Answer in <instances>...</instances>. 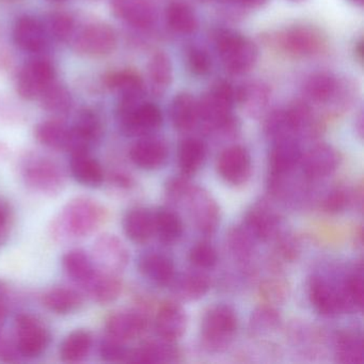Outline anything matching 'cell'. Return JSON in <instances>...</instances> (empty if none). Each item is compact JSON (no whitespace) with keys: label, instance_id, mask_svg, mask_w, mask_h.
I'll list each match as a JSON object with an SVG mask.
<instances>
[{"label":"cell","instance_id":"cell-1","mask_svg":"<svg viewBox=\"0 0 364 364\" xmlns=\"http://www.w3.org/2000/svg\"><path fill=\"white\" fill-rule=\"evenodd\" d=\"M109 218L107 208L91 197L70 200L50 223V233L57 242L82 240L101 229Z\"/></svg>","mask_w":364,"mask_h":364},{"label":"cell","instance_id":"cell-2","mask_svg":"<svg viewBox=\"0 0 364 364\" xmlns=\"http://www.w3.org/2000/svg\"><path fill=\"white\" fill-rule=\"evenodd\" d=\"M121 131L129 137H146L161 127L163 114L155 104L141 101V95H122L118 106Z\"/></svg>","mask_w":364,"mask_h":364},{"label":"cell","instance_id":"cell-3","mask_svg":"<svg viewBox=\"0 0 364 364\" xmlns=\"http://www.w3.org/2000/svg\"><path fill=\"white\" fill-rule=\"evenodd\" d=\"M24 184L40 195L54 197L63 191L67 176L60 164L42 155H29L20 165Z\"/></svg>","mask_w":364,"mask_h":364},{"label":"cell","instance_id":"cell-4","mask_svg":"<svg viewBox=\"0 0 364 364\" xmlns=\"http://www.w3.org/2000/svg\"><path fill=\"white\" fill-rule=\"evenodd\" d=\"M237 328L235 311L225 304H217L208 309L202 318V343L210 351H223L233 342Z\"/></svg>","mask_w":364,"mask_h":364},{"label":"cell","instance_id":"cell-5","mask_svg":"<svg viewBox=\"0 0 364 364\" xmlns=\"http://www.w3.org/2000/svg\"><path fill=\"white\" fill-rule=\"evenodd\" d=\"M215 46L223 67L230 74L242 75L250 71L257 63V46L234 31H218L215 35Z\"/></svg>","mask_w":364,"mask_h":364},{"label":"cell","instance_id":"cell-6","mask_svg":"<svg viewBox=\"0 0 364 364\" xmlns=\"http://www.w3.org/2000/svg\"><path fill=\"white\" fill-rule=\"evenodd\" d=\"M12 338L21 358L26 359L41 357L52 342L48 326L39 317L27 312L16 315Z\"/></svg>","mask_w":364,"mask_h":364},{"label":"cell","instance_id":"cell-7","mask_svg":"<svg viewBox=\"0 0 364 364\" xmlns=\"http://www.w3.org/2000/svg\"><path fill=\"white\" fill-rule=\"evenodd\" d=\"M236 103V89L220 82L198 103L199 120L208 129H228L234 125L232 109Z\"/></svg>","mask_w":364,"mask_h":364},{"label":"cell","instance_id":"cell-8","mask_svg":"<svg viewBox=\"0 0 364 364\" xmlns=\"http://www.w3.org/2000/svg\"><path fill=\"white\" fill-rule=\"evenodd\" d=\"M180 200L186 201L191 218L201 233H214L220 221V208L210 193L189 184Z\"/></svg>","mask_w":364,"mask_h":364},{"label":"cell","instance_id":"cell-9","mask_svg":"<svg viewBox=\"0 0 364 364\" xmlns=\"http://www.w3.org/2000/svg\"><path fill=\"white\" fill-rule=\"evenodd\" d=\"M90 255L97 269L109 274H121L129 265V249L114 234L100 235L93 242Z\"/></svg>","mask_w":364,"mask_h":364},{"label":"cell","instance_id":"cell-10","mask_svg":"<svg viewBox=\"0 0 364 364\" xmlns=\"http://www.w3.org/2000/svg\"><path fill=\"white\" fill-rule=\"evenodd\" d=\"M55 70L52 63L44 59H36L21 70L16 82V90L24 100L39 99L44 90L54 82Z\"/></svg>","mask_w":364,"mask_h":364},{"label":"cell","instance_id":"cell-11","mask_svg":"<svg viewBox=\"0 0 364 364\" xmlns=\"http://www.w3.org/2000/svg\"><path fill=\"white\" fill-rule=\"evenodd\" d=\"M73 46L76 52L87 56H106L116 48L117 35L108 25L95 23L78 33L74 39Z\"/></svg>","mask_w":364,"mask_h":364},{"label":"cell","instance_id":"cell-12","mask_svg":"<svg viewBox=\"0 0 364 364\" xmlns=\"http://www.w3.org/2000/svg\"><path fill=\"white\" fill-rule=\"evenodd\" d=\"M103 124L97 112L84 109L76 117L75 123L71 127V142L68 153L91 152V149L101 140Z\"/></svg>","mask_w":364,"mask_h":364},{"label":"cell","instance_id":"cell-13","mask_svg":"<svg viewBox=\"0 0 364 364\" xmlns=\"http://www.w3.org/2000/svg\"><path fill=\"white\" fill-rule=\"evenodd\" d=\"M278 43L284 52L294 56H312L321 52L325 41L316 29L296 26L287 29L278 37Z\"/></svg>","mask_w":364,"mask_h":364},{"label":"cell","instance_id":"cell-14","mask_svg":"<svg viewBox=\"0 0 364 364\" xmlns=\"http://www.w3.org/2000/svg\"><path fill=\"white\" fill-rule=\"evenodd\" d=\"M148 328V319L137 310H119L105 321V334L127 343L140 338Z\"/></svg>","mask_w":364,"mask_h":364},{"label":"cell","instance_id":"cell-15","mask_svg":"<svg viewBox=\"0 0 364 364\" xmlns=\"http://www.w3.org/2000/svg\"><path fill=\"white\" fill-rule=\"evenodd\" d=\"M219 176L228 184L240 186L250 178L251 159L248 151L240 146L225 149L217 161Z\"/></svg>","mask_w":364,"mask_h":364},{"label":"cell","instance_id":"cell-16","mask_svg":"<svg viewBox=\"0 0 364 364\" xmlns=\"http://www.w3.org/2000/svg\"><path fill=\"white\" fill-rule=\"evenodd\" d=\"M341 164V155L333 146L319 144L302 155L299 165L309 180H321L333 173Z\"/></svg>","mask_w":364,"mask_h":364},{"label":"cell","instance_id":"cell-17","mask_svg":"<svg viewBox=\"0 0 364 364\" xmlns=\"http://www.w3.org/2000/svg\"><path fill=\"white\" fill-rule=\"evenodd\" d=\"M309 298L315 310L323 316H336L344 312L340 289L321 276L309 281Z\"/></svg>","mask_w":364,"mask_h":364},{"label":"cell","instance_id":"cell-18","mask_svg":"<svg viewBox=\"0 0 364 364\" xmlns=\"http://www.w3.org/2000/svg\"><path fill=\"white\" fill-rule=\"evenodd\" d=\"M167 144L159 138L141 137L129 150V159L136 167L146 171L159 169L168 159Z\"/></svg>","mask_w":364,"mask_h":364},{"label":"cell","instance_id":"cell-19","mask_svg":"<svg viewBox=\"0 0 364 364\" xmlns=\"http://www.w3.org/2000/svg\"><path fill=\"white\" fill-rule=\"evenodd\" d=\"M187 314L176 302H165L159 306L155 317V331L161 340L176 342L187 329Z\"/></svg>","mask_w":364,"mask_h":364},{"label":"cell","instance_id":"cell-20","mask_svg":"<svg viewBox=\"0 0 364 364\" xmlns=\"http://www.w3.org/2000/svg\"><path fill=\"white\" fill-rule=\"evenodd\" d=\"M302 153L296 138L274 141L269 154V181L284 178L299 165Z\"/></svg>","mask_w":364,"mask_h":364},{"label":"cell","instance_id":"cell-21","mask_svg":"<svg viewBox=\"0 0 364 364\" xmlns=\"http://www.w3.org/2000/svg\"><path fill=\"white\" fill-rule=\"evenodd\" d=\"M69 170L76 183L88 188H99L105 182L106 174L102 164L91 152L70 154Z\"/></svg>","mask_w":364,"mask_h":364},{"label":"cell","instance_id":"cell-22","mask_svg":"<svg viewBox=\"0 0 364 364\" xmlns=\"http://www.w3.org/2000/svg\"><path fill=\"white\" fill-rule=\"evenodd\" d=\"M123 283L120 274H109L97 269L92 278L80 289L92 301L106 306L116 301L122 294Z\"/></svg>","mask_w":364,"mask_h":364},{"label":"cell","instance_id":"cell-23","mask_svg":"<svg viewBox=\"0 0 364 364\" xmlns=\"http://www.w3.org/2000/svg\"><path fill=\"white\" fill-rule=\"evenodd\" d=\"M114 16L138 29H149L156 21V11L148 0H112Z\"/></svg>","mask_w":364,"mask_h":364},{"label":"cell","instance_id":"cell-24","mask_svg":"<svg viewBox=\"0 0 364 364\" xmlns=\"http://www.w3.org/2000/svg\"><path fill=\"white\" fill-rule=\"evenodd\" d=\"M42 304L56 315H70L78 312L85 304V294L69 287H54L44 291Z\"/></svg>","mask_w":364,"mask_h":364},{"label":"cell","instance_id":"cell-25","mask_svg":"<svg viewBox=\"0 0 364 364\" xmlns=\"http://www.w3.org/2000/svg\"><path fill=\"white\" fill-rule=\"evenodd\" d=\"M46 29L42 23L33 16H25L16 21L14 39L21 50L39 53L46 48Z\"/></svg>","mask_w":364,"mask_h":364},{"label":"cell","instance_id":"cell-26","mask_svg":"<svg viewBox=\"0 0 364 364\" xmlns=\"http://www.w3.org/2000/svg\"><path fill=\"white\" fill-rule=\"evenodd\" d=\"M180 351L173 342H146L137 348L129 349L127 362L132 363H176L180 361Z\"/></svg>","mask_w":364,"mask_h":364},{"label":"cell","instance_id":"cell-27","mask_svg":"<svg viewBox=\"0 0 364 364\" xmlns=\"http://www.w3.org/2000/svg\"><path fill=\"white\" fill-rule=\"evenodd\" d=\"M279 217L265 205H257L247 213L244 229L257 242H267L276 235L279 229Z\"/></svg>","mask_w":364,"mask_h":364},{"label":"cell","instance_id":"cell-28","mask_svg":"<svg viewBox=\"0 0 364 364\" xmlns=\"http://www.w3.org/2000/svg\"><path fill=\"white\" fill-rule=\"evenodd\" d=\"M138 269L144 278L159 287H167L176 277L173 262L161 255L150 252L142 255L138 262Z\"/></svg>","mask_w":364,"mask_h":364},{"label":"cell","instance_id":"cell-29","mask_svg":"<svg viewBox=\"0 0 364 364\" xmlns=\"http://www.w3.org/2000/svg\"><path fill=\"white\" fill-rule=\"evenodd\" d=\"M63 272L82 289L97 272L92 257L84 249L73 248L63 255L61 259Z\"/></svg>","mask_w":364,"mask_h":364},{"label":"cell","instance_id":"cell-30","mask_svg":"<svg viewBox=\"0 0 364 364\" xmlns=\"http://www.w3.org/2000/svg\"><path fill=\"white\" fill-rule=\"evenodd\" d=\"M123 231L131 242L144 244L154 235V213L146 208H133L124 215Z\"/></svg>","mask_w":364,"mask_h":364},{"label":"cell","instance_id":"cell-31","mask_svg":"<svg viewBox=\"0 0 364 364\" xmlns=\"http://www.w3.org/2000/svg\"><path fill=\"white\" fill-rule=\"evenodd\" d=\"M92 346V333L88 329L80 328L63 338L59 346V357L65 363H80L88 357Z\"/></svg>","mask_w":364,"mask_h":364},{"label":"cell","instance_id":"cell-32","mask_svg":"<svg viewBox=\"0 0 364 364\" xmlns=\"http://www.w3.org/2000/svg\"><path fill=\"white\" fill-rule=\"evenodd\" d=\"M170 285L173 295L182 301L201 299L210 289V279L200 272H186L174 277Z\"/></svg>","mask_w":364,"mask_h":364},{"label":"cell","instance_id":"cell-33","mask_svg":"<svg viewBox=\"0 0 364 364\" xmlns=\"http://www.w3.org/2000/svg\"><path fill=\"white\" fill-rule=\"evenodd\" d=\"M35 137L46 148L68 152L71 141V127L58 120L43 121L35 127Z\"/></svg>","mask_w":364,"mask_h":364},{"label":"cell","instance_id":"cell-34","mask_svg":"<svg viewBox=\"0 0 364 364\" xmlns=\"http://www.w3.org/2000/svg\"><path fill=\"white\" fill-rule=\"evenodd\" d=\"M304 90L310 101L327 103L338 97L340 82L332 74L318 72L309 76L304 82Z\"/></svg>","mask_w":364,"mask_h":364},{"label":"cell","instance_id":"cell-35","mask_svg":"<svg viewBox=\"0 0 364 364\" xmlns=\"http://www.w3.org/2000/svg\"><path fill=\"white\" fill-rule=\"evenodd\" d=\"M269 97V89L263 82H248L236 89V103L242 105L251 117L259 116L264 112Z\"/></svg>","mask_w":364,"mask_h":364},{"label":"cell","instance_id":"cell-36","mask_svg":"<svg viewBox=\"0 0 364 364\" xmlns=\"http://www.w3.org/2000/svg\"><path fill=\"white\" fill-rule=\"evenodd\" d=\"M171 121L181 132L193 129L199 121L198 102L188 93H180L171 104Z\"/></svg>","mask_w":364,"mask_h":364},{"label":"cell","instance_id":"cell-37","mask_svg":"<svg viewBox=\"0 0 364 364\" xmlns=\"http://www.w3.org/2000/svg\"><path fill=\"white\" fill-rule=\"evenodd\" d=\"M166 18L170 28L184 35L195 33L199 25L193 8L180 0L169 4L166 10Z\"/></svg>","mask_w":364,"mask_h":364},{"label":"cell","instance_id":"cell-38","mask_svg":"<svg viewBox=\"0 0 364 364\" xmlns=\"http://www.w3.org/2000/svg\"><path fill=\"white\" fill-rule=\"evenodd\" d=\"M206 149L197 138H187L178 148V166L183 176H193L203 165Z\"/></svg>","mask_w":364,"mask_h":364},{"label":"cell","instance_id":"cell-39","mask_svg":"<svg viewBox=\"0 0 364 364\" xmlns=\"http://www.w3.org/2000/svg\"><path fill=\"white\" fill-rule=\"evenodd\" d=\"M183 231L182 220L173 210L161 208L154 213V234L161 242L173 244L182 237Z\"/></svg>","mask_w":364,"mask_h":364},{"label":"cell","instance_id":"cell-40","mask_svg":"<svg viewBox=\"0 0 364 364\" xmlns=\"http://www.w3.org/2000/svg\"><path fill=\"white\" fill-rule=\"evenodd\" d=\"M363 342L358 332H341L336 338V357L340 363H362Z\"/></svg>","mask_w":364,"mask_h":364},{"label":"cell","instance_id":"cell-41","mask_svg":"<svg viewBox=\"0 0 364 364\" xmlns=\"http://www.w3.org/2000/svg\"><path fill=\"white\" fill-rule=\"evenodd\" d=\"M106 87L121 95H142L144 82L139 74L132 70L112 72L104 78Z\"/></svg>","mask_w":364,"mask_h":364},{"label":"cell","instance_id":"cell-42","mask_svg":"<svg viewBox=\"0 0 364 364\" xmlns=\"http://www.w3.org/2000/svg\"><path fill=\"white\" fill-rule=\"evenodd\" d=\"M149 77L154 92L161 95L172 82V65L169 57L164 52L153 55L149 63Z\"/></svg>","mask_w":364,"mask_h":364},{"label":"cell","instance_id":"cell-43","mask_svg":"<svg viewBox=\"0 0 364 364\" xmlns=\"http://www.w3.org/2000/svg\"><path fill=\"white\" fill-rule=\"evenodd\" d=\"M344 312H357L363 306V276L362 267L346 278L340 287Z\"/></svg>","mask_w":364,"mask_h":364},{"label":"cell","instance_id":"cell-44","mask_svg":"<svg viewBox=\"0 0 364 364\" xmlns=\"http://www.w3.org/2000/svg\"><path fill=\"white\" fill-rule=\"evenodd\" d=\"M281 325V316L272 306L255 309L249 319V331L253 336H268Z\"/></svg>","mask_w":364,"mask_h":364},{"label":"cell","instance_id":"cell-45","mask_svg":"<svg viewBox=\"0 0 364 364\" xmlns=\"http://www.w3.org/2000/svg\"><path fill=\"white\" fill-rule=\"evenodd\" d=\"M42 107L54 114H65L72 107V97L67 88L53 82L40 95Z\"/></svg>","mask_w":364,"mask_h":364},{"label":"cell","instance_id":"cell-46","mask_svg":"<svg viewBox=\"0 0 364 364\" xmlns=\"http://www.w3.org/2000/svg\"><path fill=\"white\" fill-rule=\"evenodd\" d=\"M264 131L272 141L296 137L295 129L287 109H277L269 114L266 118Z\"/></svg>","mask_w":364,"mask_h":364},{"label":"cell","instance_id":"cell-47","mask_svg":"<svg viewBox=\"0 0 364 364\" xmlns=\"http://www.w3.org/2000/svg\"><path fill=\"white\" fill-rule=\"evenodd\" d=\"M228 245L236 259L245 262L250 259L255 248V240L244 227H235L228 233Z\"/></svg>","mask_w":364,"mask_h":364},{"label":"cell","instance_id":"cell-48","mask_svg":"<svg viewBox=\"0 0 364 364\" xmlns=\"http://www.w3.org/2000/svg\"><path fill=\"white\" fill-rule=\"evenodd\" d=\"M100 357L105 362H127L129 349L127 343L105 334L99 345Z\"/></svg>","mask_w":364,"mask_h":364},{"label":"cell","instance_id":"cell-49","mask_svg":"<svg viewBox=\"0 0 364 364\" xmlns=\"http://www.w3.org/2000/svg\"><path fill=\"white\" fill-rule=\"evenodd\" d=\"M74 31V20L65 12H54L48 22V33L57 41H67Z\"/></svg>","mask_w":364,"mask_h":364},{"label":"cell","instance_id":"cell-50","mask_svg":"<svg viewBox=\"0 0 364 364\" xmlns=\"http://www.w3.org/2000/svg\"><path fill=\"white\" fill-rule=\"evenodd\" d=\"M189 259L196 267L208 269L216 265L218 255L212 245L206 242H200L189 251Z\"/></svg>","mask_w":364,"mask_h":364},{"label":"cell","instance_id":"cell-51","mask_svg":"<svg viewBox=\"0 0 364 364\" xmlns=\"http://www.w3.org/2000/svg\"><path fill=\"white\" fill-rule=\"evenodd\" d=\"M351 202L350 193L344 188H336L330 191L323 201V210L328 214L344 212Z\"/></svg>","mask_w":364,"mask_h":364},{"label":"cell","instance_id":"cell-52","mask_svg":"<svg viewBox=\"0 0 364 364\" xmlns=\"http://www.w3.org/2000/svg\"><path fill=\"white\" fill-rule=\"evenodd\" d=\"M188 67L196 75H206L212 68V59L206 50L200 48H191L188 50Z\"/></svg>","mask_w":364,"mask_h":364},{"label":"cell","instance_id":"cell-53","mask_svg":"<svg viewBox=\"0 0 364 364\" xmlns=\"http://www.w3.org/2000/svg\"><path fill=\"white\" fill-rule=\"evenodd\" d=\"M14 212L11 203L0 197V246L7 242L14 228Z\"/></svg>","mask_w":364,"mask_h":364},{"label":"cell","instance_id":"cell-54","mask_svg":"<svg viewBox=\"0 0 364 364\" xmlns=\"http://www.w3.org/2000/svg\"><path fill=\"white\" fill-rule=\"evenodd\" d=\"M261 294L268 302L284 301L287 296V285L282 281L268 280L261 285Z\"/></svg>","mask_w":364,"mask_h":364},{"label":"cell","instance_id":"cell-55","mask_svg":"<svg viewBox=\"0 0 364 364\" xmlns=\"http://www.w3.org/2000/svg\"><path fill=\"white\" fill-rule=\"evenodd\" d=\"M3 328L4 326H0V361L6 363L18 362L21 355L14 344V338H10Z\"/></svg>","mask_w":364,"mask_h":364},{"label":"cell","instance_id":"cell-56","mask_svg":"<svg viewBox=\"0 0 364 364\" xmlns=\"http://www.w3.org/2000/svg\"><path fill=\"white\" fill-rule=\"evenodd\" d=\"M11 291L7 281L0 279V326L5 325L10 311Z\"/></svg>","mask_w":364,"mask_h":364},{"label":"cell","instance_id":"cell-57","mask_svg":"<svg viewBox=\"0 0 364 364\" xmlns=\"http://www.w3.org/2000/svg\"><path fill=\"white\" fill-rule=\"evenodd\" d=\"M279 251L285 259L294 261V259H297L298 255H299V245L293 237L284 236V237L281 238L280 244H279Z\"/></svg>","mask_w":364,"mask_h":364},{"label":"cell","instance_id":"cell-58","mask_svg":"<svg viewBox=\"0 0 364 364\" xmlns=\"http://www.w3.org/2000/svg\"><path fill=\"white\" fill-rule=\"evenodd\" d=\"M268 0H233V3L248 8H261L267 4Z\"/></svg>","mask_w":364,"mask_h":364},{"label":"cell","instance_id":"cell-59","mask_svg":"<svg viewBox=\"0 0 364 364\" xmlns=\"http://www.w3.org/2000/svg\"><path fill=\"white\" fill-rule=\"evenodd\" d=\"M355 50H357V54L359 55L360 59H362V56H363V43H362V41L358 43Z\"/></svg>","mask_w":364,"mask_h":364},{"label":"cell","instance_id":"cell-60","mask_svg":"<svg viewBox=\"0 0 364 364\" xmlns=\"http://www.w3.org/2000/svg\"><path fill=\"white\" fill-rule=\"evenodd\" d=\"M350 1H353V3L355 4H359V5H361V4L363 3V0H350Z\"/></svg>","mask_w":364,"mask_h":364},{"label":"cell","instance_id":"cell-61","mask_svg":"<svg viewBox=\"0 0 364 364\" xmlns=\"http://www.w3.org/2000/svg\"><path fill=\"white\" fill-rule=\"evenodd\" d=\"M0 1H4V3H14L16 0H0Z\"/></svg>","mask_w":364,"mask_h":364},{"label":"cell","instance_id":"cell-62","mask_svg":"<svg viewBox=\"0 0 364 364\" xmlns=\"http://www.w3.org/2000/svg\"><path fill=\"white\" fill-rule=\"evenodd\" d=\"M52 1H63V0H52Z\"/></svg>","mask_w":364,"mask_h":364},{"label":"cell","instance_id":"cell-63","mask_svg":"<svg viewBox=\"0 0 364 364\" xmlns=\"http://www.w3.org/2000/svg\"><path fill=\"white\" fill-rule=\"evenodd\" d=\"M201 1H210V0H201Z\"/></svg>","mask_w":364,"mask_h":364},{"label":"cell","instance_id":"cell-64","mask_svg":"<svg viewBox=\"0 0 364 364\" xmlns=\"http://www.w3.org/2000/svg\"><path fill=\"white\" fill-rule=\"evenodd\" d=\"M294 1H299V0H294Z\"/></svg>","mask_w":364,"mask_h":364}]
</instances>
